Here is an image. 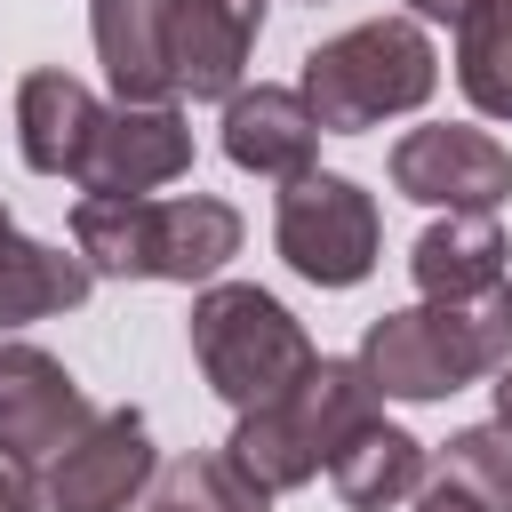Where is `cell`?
<instances>
[{
  "mask_svg": "<svg viewBox=\"0 0 512 512\" xmlns=\"http://www.w3.org/2000/svg\"><path fill=\"white\" fill-rule=\"evenodd\" d=\"M40 504V488H32V472L16 464V456H0V512H32Z\"/></svg>",
  "mask_w": 512,
  "mask_h": 512,
  "instance_id": "obj_24",
  "label": "cell"
},
{
  "mask_svg": "<svg viewBox=\"0 0 512 512\" xmlns=\"http://www.w3.org/2000/svg\"><path fill=\"white\" fill-rule=\"evenodd\" d=\"M152 496H160V504H176V512H272V496H264V488H248V480L224 464V448L160 464V472H152Z\"/></svg>",
  "mask_w": 512,
  "mask_h": 512,
  "instance_id": "obj_21",
  "label": "cell"
},
{
  "mask_svg": "<svg viewBox=\"0 0 512 512\" xmlns=\"http://www.w3.org/2000/svg\"><path fill=\"white\" fill-rule=\"evenodd\" d=\"M440 480H456L464 496H480L488 512H512V432L504 424H464L440 448Z\"/></svg>",
  "mask_w": 512,
  "mask_h": 512,
  "instance_id": "obj_22",
  "label": "cell"
},
{
  "mask_svg": "<svg viewBox=\"0 0 512 512\" xmlns=\"http://www.w3.org/2000/svg\"><path fill=\"white\" fill-rule=\"evenodd\" d=\"M328 480H336V496H344L352 512H392V504H408V496L424 488V440L376 416L368 432H352V440L328 456Z\"/></svg>",
  "mask_w": 512,
  "mask_h": 512,
  "instance_id": "obj_15",
  "label": "cell"
},
{
  "mask_svg": "<svg viewBox=\"0 0 512 512\" xmlns=\"http://www.w3.org/2000/svg\"><path fill=\"white\" fill-rule=\"evenodd\" d=\"M0 232H8V200H0Z\"/></svg>",
  "mask_w": 512,
  "mask_h": 512,
  "instance_id": "obj_28",
  "label": "cell"
},
{
  "mask_svg": "<svg viewBox=\"0 0 512 512\" xmlns=\"http://www.w3.org/2000/svg\"><path fill=\"white\" fill-rule=\"evenodd\" d=\"M96 424L88 392L72 384V368L40 344H0V456L16 464H56L80 432Z\"/></svg>",
  "mask_w": 512,
  "mask_h": 512,
  "instance_id": "obj_6",
  "label": "cell"
},
{
  "mask_svg": "<svg viewBox=\"0 0 512 512\" xmlns=\"http://www.w3.org/2000/svg\"><path fill=\"white\" fill-rule=\"evenodd\" d=\"M272 240L288 256V272H304L312 288H352L376 272V248H384V216L376 200L352 184V176H296L280 192V216H272Z\"/></svg>",
  "mask_w": 512,
  "mask_h": 512,
  "instance_id": "obj_3",
  "label": "cell"
},
{
  "mask_svg": "<svg viewBox=\"0 0 512 512\" xmlns=\"http://www.w3.org/2000/svg\"><path fill=\"white\" fill-rule=\"evenodd\" d=\"M392 192L448 216H496V200H512V152L488 128H408L392 144Z\"/></svg>",
  "mask_w": 512,
  "mask_h": 512,
  "instance_id": "obj_4",
  "label": "cell"
},
{
  "mask_svg": "<svg viewBox=\"0 0 512 512\" xmlns=\"http://www.w3.org/2000/svg\"><path fill=\"white\" fill-rule=\"evenodd\" d=\"M88 32H96V64L120 88V104H168L176 96V72L160 48V0H96Z\"/></svg>",
  "mask_w": 512,
  "mask_h": 512,
  "instance_id": "obj_14",
  "label": "cell"
},
{
  "mask_svg": "<svg viewBox=\"0 0 512 512\" xmlns=\"http://www.w3.org/2000/svg\"><path fill=\"white\" fill-rule=\"evenodd\" d=\"M96 120H104V104L88 96V80H72L56 64L24 72V88H16V144H24L32 176H80Z\"/></svg>",
  "mask_w": 512,
  "mask_h": 512,
  "instance_id": "obj_11",
  "label": "cell"
},
{
  "mask_svg": "<svg viewBox=\"0 0 512 512\" xmlns=\"http://www.w3.org/2000/svg\"><path fill=\"white\" fill-rule=\"evenodd\" d=\"M192 360H200L208 392L248 416V408L288 400L296 376H304L320 352H312L304 320H296L272 288H256V280H208V288L192 296Z\"/></svg>",
  "mask_w": 512,
  "mask_h": 512,
  "instance_id": "obj_2",
  "label": "cell"
},
{
  "mask_svg": "<svg viewBox=\"0 0 512 512\" xmlns=\"http://www.w3.org/2000/svg\"><path fill=\"white\" fill-rule=\"evenodd\" d=\"M352 360H360L368 384L392 392V400H448V392H464V384L480 376V360H472V344H464V328H456L448 304L376 312Z\"/></svg>",
  "mask_w": 512,
  "mask_h": 512,
  "instance_id": "obj_5",
  "label": "cell"
},
{
  "mask_svg": "<svg viewBox=\"0 0 512 512\" xmlns=\"http://www.w3.org/2000/svg\"><path fill=\"white\" fill-rule=\"evenodd\" d=\"M416 512H488V504L464 496L456 480H424V488H416Z\"/></svg>",
  "mask_w": 512,
  "mask_h": 512,
  "instance_id": "obj_23",
  "label": "cell"
},
{
  "mask_svg": "<svg viewBox=\"0 0 512 512\" xmlns=\"http://www.w3.org/2000/svg\"><path fill=\"white\" fill-rule=\"evenodd\" d=\"M184 168H192V120L176 104H112L88 136L80 184L120 192V200H152V184H176Z\"/></svg>",
  "mask_w": 512,
  "mask_h": 512,
  "instance_id": "obj_8",
  "label": "cell"
},
{
  "mask_svg": "<svg viewBox=\"0 0 512 512\" xmlns=\"http://www.w3.org/2000/svg\"><path fill=\"white\" fill-rule=\"evenodd\" d=\"M408 272H416L424 304H464V296L504 280V224L496 216H440L416 232Z\"/></svg>",
  "mask_w": 512,
  "mask_h": 512,
  "instance_id": "obj_13",
  "label": "cell"
},
{
  "mask_svg": "<svg viewBox=\"0 0 512 512\" xmlns=\"http://www.w3.org/2000/svg\"><path fill=\"white\" fill-rule=\"evenodd\" d=\"M456 88L472 96V112L512 120V0H480L456 24Z\"/></svg>",
  "mask_w": 512,
  "mask_h": 512,
  "instance_id": "obj_20",
  "label": "cell"
},
{
  "mask_svg": "<svg viewBox=\"0 0 512 512\" xmlns=\"http://www.w3.org/2000/svg\"><path fill=\"white\" fill-rule=\"evenodd\" d=\"M256 32H264V0H160V48L176 72V96L232 104Z\"/></svg>",
  "mask_w": 512,
  "mask_h": 512,
  "instance_id": "obj_7",
  "label": "cell"
},
{
  "mask_svg": "<svg viewBox=\"0 0 512 512\" xmlns=\"http://www.w3.org/2000/svg\"><path fill=\"white\" fill-rule=\"evenodd\" d=\"M496 424H504V432H512V360H504V368H496Z\"/></svg>",
  "mask_w": 512,
  "mask_h": 512,
  "instance_id": "obj_26",
  "label": "cell"
},
{
  "mask_svg": "<svg viewBox=\"0 0 512 512\" xmlns=\"http://www.w3.org/2000/svg\"><path fill=\"white\" fill-rule=\"evenodd\" d=\"M440 80V56L424 40L416 16H376V24H352L336 40H320L304 56V80L296 96L312 104L320 136H360V128H384L400 112H416Z\"/></svg>",
  "mask_w": 512,
  "mask_h": 512,
  "instance_id": "obj_1",
  "label": "cell"
},
{
  "mask_svg": "<svg viewBox=\"0 0 512 512\" xmlns=\"http://www.w3.org/2000/svg\"><path fill=\"white\" fill-rule=\"evenodd\" d=\"M96 288V272L48 240H24L16 224L0 232V328H24V320H48V312H72L80 296Z\"/></svg>",
  "mask_w": 512,
  "mask_h": 512,
  "instance_id": "obj_17",
  "label": "cell"
},
{
  "mask_svg": "<svg viewBox=\"0 0 512 512\" xmlns=\"http://www.w3.org/2000/svg\"><path fill=\"white\" fill-rule=\"evenodd\" d=\"M480 0H408V16H432V24H464Z\"/></svg>",
  "mask_w": 512,
  "mask_h": 512,
  "instance_id": "obj_25",
  "label": "cell"
},
{
  "mask_svg": "<svg viewBox=\"0 0 512 512\" xmlns=\"http://www.w3.org/2000/svg\"><path fill=\"white\" fill-rule=\"evenodd\" d=\"M376 400H384V392L368 384V368H360V360H312L280 408H288V424L304 432V448L328 464L352 432H368V424H376Z\"/></svg>",
  "mask_w": 512,
  "mask_h": 512,
  "instance_id": "obj_16",
  "label": "cell"
},
{
  "mask_svg": "<svg viewBox=\"0 0 512 512\" xmlns=\"http://www.w3.org/2000/svg\"><path fill=\"white\" fill-rule=\"evenodd\" d=\"M152 208H160V200L80 192V200H72V256H80L96 280H152Z\"/></svg>",
  "mask_w": 512,
  "mask_h": 512,
  "instance_id": "obj_18",
  "label": "cell"
},
{
  "mask_svg": "<svg viewBox=\"0 0 512 512\" xmlns=\"http://www.w3.org/2000/svg\"><path fill=\"white\" fill-rule=\"evenodd\" d=\"M144 512H176V504H160V496H152V504H144Z\"/></svg>",
  "mask_w": 512,
  "mask_h": 512,
  "instance_id": "obj_27",
  "label": "cell"
},
{
  "mask_svg": "<svg viewBox=\"0 0 512 512\" xmlns=\"http://www.w3.org/2000/svg\"><path fill=\"white\" fill-rule=\"evenodd\" d=\"M224 464L248 480V488H264V496H280V488H304L312 472H320V456L304 448V432L288 424V408L272 400V408H248L240 424H232V440H224Z\"/></svg>",
  "mask_w": 512,
  "mask_h": 512,
  "instance_id": "obj_19",
  "label": "cell"
},
{
  "mask_svg": "<svg viewBox=\"0 0 512 512\" xmlns=\"http://www.w3.org/2000/svg\"><path fill=\"white\" fill-rule=\"evenodd\" d=\"M312 152H320V120H312V104L296 88L256 80V88H240L224 104V160L232 168L296 184V176H312Z\"/></svg>",
  "mask_w": 512,
  "mask_h": 512,
  "instance_id": "obj_10",
  "label": "cell"
},
{
  "mask_svg": "<svg viewBox=\"0 0 512 512\" xmlns=\"http://www.w3.org/2000/svg\"><path fill=\"white\" fill-rule=\"evenodd\" d=\"M240 256V208L216 200V192H176L152 208V280H216L224 264Z\"/></svg>",
  "mask_w": 512,
  "mask_h": 512,
  "instance_id": "obj_12",
  "label": "cell"
},
{
  "mask_svg": "<svg viewBox=\"0 0 512 512\" xmlns=\"http://www.w3.org/2000/svg\"><path fill=\"white\" fill-rule=\"evenodd\" d=\"M152 432L136 408H104L56 464H48V512H128L136 488H152Z\"/></svg>",
  "mask_w": 512,
  "mask_h": 512,
  "instance_id": "obj_9",
  "label": "cell"
}]
</instances>
